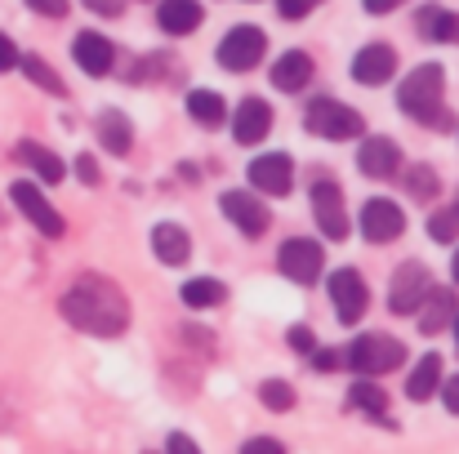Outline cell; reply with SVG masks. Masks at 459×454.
Wrapping results in <instances>:
<instances>
[{"label": "cell", "instance_id": "484cf974", "mask_svg": "<svg viewBox=\"0 0 459 454\" xmlns=\"http://www.w3.org/2000/svg\"><path fill=\"white\" fill-rule=\"evenodd\" d=\"M18 160H22V165H31L40 183H63V178H67V165H63V156L45 151L40 143H22V148H18Z\"/></svg>", "mask_w": 459, "mask_h": 454}, {"label": "cell", "instance_id": "ac0fdd59", "mask_svg": "<svg viewBox=\"0 0 459 454\" xmlns=\"http://www.w3.org/2000/svg\"><path fill=\"white\" fill-rule=\"evenodd\" d=\"M201 18H205L201 0H160L156 4V22L165 36H192L201 27Z\"/></svg>", "mask_w": 459, "mask_h": 454}, {"label": "cell", "instance_id": "74e56055", "mask_svg": "<svg viewBox=\"0 0 459 454\" xmlns=\"http://www.w3.org/2000/svg\"><path fill=\"white\" fill-rule=\"evenodd\" d=\"M18 58H22V54H18V49H13V40L0 31V72H13V67H18Z\"/></svg>", "mask_w": 459, "mask_h": 454}, {"label": "cell", "instance_id": "cb8c5ba5", "mask_svg": "<svg viewBox=\"0 0 459 454\" xmlns=\"http://www.w3.org/2000/svg\"><path fill=\"white\" fill-rule=\"evenodd\" d=\"M437 388H442V356L429 352V356H420V365L411 370V379H406V397H411V401H429Z\"/></svg>", "mask_w": 459, "mask_h": 454}, {"label": "cell", "instance_id": "5bb4252c", "mask_svg": "<svg viewBox=\"0 0 459 454\" xmlns=\"http://www.w3.org/2000/svg\"><path fill=\"white\" fill-rule=\"evenodd\" d=\"M219 205H223L228 223L241 227V236H264L268 232V210H264L259 196H250V192H223Z\"/></svg>", "mask_w": 459, "mask_h": 454}, {"label": "cell", "instance_id": "e0dca14e", "mask_svg": "<svg viewBox=\"0 0 459 454\" xmlns=\"http://www.w3.org/2000/svg\"><path fill=\"white\" fill-rule=\"evenodd\" d=\"M72 58H76L81 72H90V76H108L112 63H117V49H112L108 36H99V31H81V36L72 40Z\"/></svg>", "mask_w": 459, "mask_h": 454}, {"label": "cell", "instance_id": "d4e9b609", "mask_svg": "<svg viewBox=\"0 0 459 454\" xmlns=\"http://www.w3.org/2000/svg\"><path fill=\"white\" fill-rule=\"evenodd\" d=\"M420 36H424V40H437V45H451V40H459V13H451V9H437V4L420 9Z\"/></svg>", "mask_w": 459, "mask_h": 454}, {"label": "cell", "instance_id": "2e32d148", "mask_svg": "<svg viewBox=\"0 0 459 454\" xmlns=\"http://www.w3.org/2000/svg\"><path fill=\"white\" fill-rule=\"evenodd\" d=\"M357 169H361L366 178H393V174L402 169V148H397L393 139L375 134V139H366V143L357 148Z\"/></svg>", "mask_w": 459, "mask_h": 454}, {"label": "cell", "instance_id": "ba28073f", "mask_svg": "<svg viewBox=\"0 0 459 454\" xmlns=\"http://www.w3.org/2000/svg\"><path fill=\"white\" fill-rule=\"evenodd\" d=\"M277 268H281V277H290L295 286H312V281L321 277V268H325V250H321L316 241H307V236H290V241L281 245V254H277Z\"/></svg>", "mask_w": 459, "mask_h": 454}, {"label": "cell", "instance_id": "836d02e7", "mask_svg": "<svg viewBox=\"0 0 459 454\" xmlns=\"http://www.w3.org/2000/svg\"><path fill=\"white\" fill-rule=\"evenodd\" d=\"M241 454H286V446L273 441V437H250V441L241 446Z\"/></svg>", "mask_w": 459, "mask_h": 454}, {"label": "cell", "instance_id": "7bdbcfd3", "mask_svg": "<svg viewBox=\"0 0 459 454\" xmlns=\"http://www.w3.org/2000/svg\"><path fill=\"white\" fill-rule=\"evenodd\" d=\"M397 4H406V0H366V13H393Z\"/></svg>", "mask_w": 459, "mask_h": 454}, {"label": "cell", "instance_id": "e575fe53", "mask_svg": "<svg viewBox=\"0 0 459 454\" xmlns=\"http://www.w3.org/2000/svg\"><path fill=\"white\" fill-rule=\"evenodd\" d=\"M286 338H290V347H295V352H307V356L316 352V338H312V330H307V325H295Z\"/></svg>", "mask_w": 459, "mask_h": 454}, {"label": "cell", "instance_id": "4316f807", "mask_svg": "<svg viewBox=\"0 0 459 454\" xmlns=\"http://www.w3.org/2000/svg\"><path fill=\"white\" fill-rule=\"evenodd\" d=\"M18 67L27 72V81L31 85H40L45 94H54V99H67V85H63V76H54V67L40 58V54H22L18 58Z\"/></svg>", "mask_w": 459, "mask_h": 454}, {"label": "cell", "instance_id": "ee69618b", "mask_svg": "<svg viewBox=\"0 0 459 454\" xmlns=\"http://www.w3.org/2000/svg\"><path fill=\"white\" fill-rule=\"evenodd\" d=\"M451 277H455V286H459V250H455V259H451Z\"/></svg>", "mask_w": 459, "mask_h": 454}, {"label": "cell", "instance_id": "8d00e7d4", "mask_svg": "<svg viewBox=\"0 0 459 454\" xmlns=\"http://www.w3.org/2000/svg\"><path fill=\"white\" fill-rule=\"evenodd\" d=\"M165 454H201V450H196V441H192L187 433H169V441H165Z\"/></svg>", "mask_w": 459, "mask_h": 454}, {"label": "cell", "instance_id": "7a4b0ae2", "mask_svg": "<svg viewBox=\"0 0 459 454\" xmlns=\"http://www.w3.org/2000/svg\"><path fill=\"white\" fill-rule=\"evenodd\" d=\"M397 107L420 121V125H433V130H451V112H446V72L437 63H424L415 67L402 90H397Z\"/></svg>", "mask_w": 459, "mask_h": 454}, {"label": "cell", "instance_id": "30bf717a", "mask_svg": "<svg viewBox=\"0 0 459 454\" xmlns=\"http://www.w3.org/2000/svg\"><path fill=\"white\" fill-rule=\"evenodd\" d=\"M429 290H433L429 268H424V263H402L397 277H393V290H388V307H393L397 316H415L420 303L429 299Z\"/></svg>", "mask_w": 459, "mask_h": 454}, {"label": "cell", "instance_id": "9c48e42d", "mask_svg": "<svg viewBox=\"0 0 459 454\" xmlns=\"http://www.w3.org/2000/svg\"><path fill=\"white\" fill-rule=\"evenodd\" d=\"M246 178H250L255 192H264V196H290V187H295V160H290L286 151H264V156L250 160Z\"/></svg>", "mask_w": 459, "mask_h": 454}, {"label": "cell", "instance_id": "277c9868", "mask_svg": "<svg viewBox=\"0 0 459 454\" xmlns=\"http://www.w3.org/2000/svg\"><path fill=\"white\" fill-rule=\"evenodd\" d=\"M402 361H406V347H402L393 334H361V338L343 352V365L357 370V374H366V379L388 374V370H397Z\"/></svg>", "mask_w": 459, "mask_h": 454}, {"label": "cell", "instance_id": "603a6c76", "mask_svg": "<svg viewBox=\"0 0 459 454\" xmlns=\"http://www.w3.org/2000/svg\"><path fill=\"white\" fill-rule=\"evenodd\" d=\"M187 116H192L196 125H205V130H219V125L228 121V103H223V94H214V90H192V94H187Z\"/></svg>", "mask_w": 459, "mask_h": 454}, {"label": "cell", "instance_id": "b9f144b4", "mask_svg": "<svg viewBox=\"0 0 459 454\" xmlns=\"http://www.w3.org/2000/svg\"><path fill=\"white\" fill-rule=\"evenodd\" d=\"M442 401H446V410H451V415H459V374H455V379H446Z\"/></svg>", "mask_w": 459, "mask_h": 454}, {"label": "cell", "instance_id": "d6a6232c", "mask_svg": "<svg viewBox=\"0 0 459 454\" xmlns=\"http://www.w3.org/2000/svg\"><path fill=\"white\" fill-rule=\"evenodd\" d=\"M316 4H321V0H277V13L295 22V18H307V13H312Z\"/></svg>", "mask_w": 459, "mask_h": 454}, {"label": "cell", "instance_id": "8fae6325", "mask_svg": "<svg viewBox=\"0 0 459 454\" xmlns=\"http://www.w3.org/2000/svg\"><path fill=\"white\" fill-rule=\"evenodd\" d=\"M330 303H334V312H339L343 325H352V321L366 316L370 290H366V281H361L357 268H339V272H330Z\"/></svg>", "mask_w": 459, "mask_h": 454}, {"label": "cell", "instance_id": "f6af8a7d", "mask_svg": "<svg viewBox=\"0 0 459 454\" xmlns=\"http://www.w3.org/2000/svg\"><path fill=\"white\" fill-rule=\"evenodd\" d=\"M455 343H459V312H455Z\"/></svg>", "mask_w": 459, "mask_h": 454}, {"label": "cell", "instance_id": "1f68e13d", "mask_svg": "<svg viewBox=\"0 0 459 454\" xmlns=\"http://www.w3.org/2000/svg\"><path fill=\"white\" fill-rule=\"evenodd\" d=\"M259 401H264L268 410H290V406H295V388H290L286 379H268V383L259 388Z\"/></svg>", "mask_w": 459, "mask_h": 454}, {"label": "cell", "instance_id": "6da1fadb", "mask_svg": "<svg viewBox=\"0 0 459 454\" xmlns=\"http://www.w3.org/2000/svg\"><path fill=\"white\" fill-rule=\"evenodd\" d=\"M63 316L85 334L117 338L130 325V303L121 295V286L108 277H76L63 295Z\"/></svg>", "mask_w": 459, "mask_h": 454}, {"label": "cell", "instance_id": "60d3db41", "mask_svg": "<svg viewBox=\"0 0 459 454\" xmlns=\"http://www.w3.org/2000/svg\"><path fill=\"white\" fill-rule=\"evenodd\" d=\"M94 13H103V18H117L121 9H126V0H85Z\"/></svg>", "mask_w": 459, "mask_h": 454}, {"label": "cell", "instance_id": "52a82bcc", "mask_svg": "<svg viewBox=\"0 0 459 454\" xmlns=\"http://www.w3.org/2000/svg\"><path fill=\"white\" fill-rule=\"evenodd\" d=\"M264 49H268V36H264L255 22H246V27H232V31L219 40V63H223L228 72H250V67L264 58Z\"/></svg>", "mask_w": 459, "mask_h": 454}, {"label": "cell", "instance_id": "f35d334b", "mask_svg": "<svg viewBox=\"0 0 459 454\" xmlns=\"http://www.w3.org/2000/svg\"><path fill=\"white\" fill-rule=\"evenodd\" d=\"M27 9H36L45 18H63L67 13V0H27Z\"/></svg>", "mask_w": 459, "mask_h": 454}, {"label": "cell", "instance_id": "8992f818", "mask_svg": "<svg viewBox=\"0 0 459 454\" xmlns=\"http://www.w3.org/2000/svg\"><path fill=\"white\" fill-rule=\"evenodd\" d=\"M312 214L325 241H343L348 236V210H343V192L334 178H312Z\"/></svg>", "mask_w": 459, "mask_h": 454}, {"label": "cell", "instance_id": "f1b7e54d", "mask_svg": "<svg viewBox=\"0 0 459 454\" xmlns=\"http://www.w3.org/2000/svg\"><path fill=\"white\" fill-rule=\"evenodd\" d=\"M228 299V290H223V281H214V277H192L187 286H183V303L187 307H219V303Z\"/></svg>", "mask_w": 459, "mask_h": 454}, {"label": "cell", "instance_id": "83f0119b", "mask_svg": "<svg viewBox=\"0 0 459 454\" xmlns=\"http://www.w3.org/2000/svg\"><path fill=\"white\" fill-rule=\"evenodd\" d=\"M348 406L361 410V415H370V419H379V424H388V397L375 383H352L348 388Z\"/></svg>", "mask_w": 459, "mask_h": 454}, {"label": "cell", "instance_id": "9a60e30c", "mask_svg": "<svg viewBox=\"0 0 459 454\" xmlns=\"http://www.w3.org/2000/svg\"><path fill=\"white\" fill-rule=\"evenodd\" d=\"M268 130H273V107L264 99H241V107L232 112V139L241 148H255L268 139Z\"/></svg>", "mask_w": 459, "mask_h": 454}, {"label": "cell", "instance_id": "f546056e", "mask_svg": "<svg viewBox=\"0 0 459 454\" xmlns=\"http://www.w3.org/2000/svg\"><path fill=\"white\" fill-rule=\"evenodd\" d=\"M402 183H406V192H411L415 201H433V196H437V187H442V183H437V169H433V165H411Z\"/></svg>", "mask_w": 459, "mask_h": 454}, {"label": "cell", "instance_id": "7c38bea8", "mask_svg": "<svg viewBox=\"0 0 459 454\" xmlns=\"http://www.w3.org/2000/svg\"><path fill=\"white\" fill-rule=\"evenodd\" d=\"M402 232H406V214H402V205H397V201L375 196V201H366V205H361V236H366L370 245L397 241Z\"/></svg>", "mask_w": 459, "mask_h": 454}, {"label": "cell", "instance_id": "d590c367", "mask_svg": "<svg viewBox=\"0 0 459 454\" xmlns=\"http://www.w3.org/2000/svg\"><path fill=\"white\" fill-rule=\"evenodd\" d=\"M76 174H81V183H90V187L103 178V174H99V160H94L90 151H85V156H76Z\"/></svg>", "mask_w": 459, "mask_h": 454}, {"label": "cell", "instance_id": "4dcf8cb0", "mask_svg": "<svg viewBox=\"0 0 459 454\" xmlns=\"http://www.w3.org/2000/svg\"><path fill=\"white\" fill-rule=\"evenodd\" d=\"M429 236L433 241H442V245H451L459 236V205H446V210H437L433 218H429Z\"/></svg>", "mask_w": 459, "mask_h": 454}, {"label": "cell", "instance_id": "44dd1931", "mask_svg": "<svg viewBox=\"0 0 459 454\" xmlns=\"http://www.w3.org/2000/svg\"><path fill=\"white\" fill-rule=\"evenodd\" d=\"M307 81H312V58H307L304 49H290V54H281L273 63V85L281 94H299Z\"/></svg>", "mask_w": 459, "mask_h": 454}, {"label": "cell", "instance_id": "ab89813d", "mask_svg": "<svg viewBox=\"0 0 459 454\" xmlns=\"http://www.w3.org/2000/svg\"><path fill=\"white\" fill-rule=\"evenodd\" d=\"M312 365L316 370H339L343 365V352H312Z\"/></svg>", "mask_w": 459, "mask_h": 454}, {"label": "cell", "instance_id": "7402d4cb", "mask_svg": "<svg viewBox=\"0 0 459 454\" xmlns=\"http://www.w3.org/2000/svg\"><path fill=\"white\" fill-rule=\"evenodd\" d=\"M94 134H99V143H103V148L112 151V156H130V143H134V130H130L126 112H117V107L99 112V121H94Z\"/></svg>", "mask_w": 459, "mask_h": 454}, {"label": "cell", "instance_id": "4fadbf2b", "mask_svg": "<svg viewBox=\"0 0 459 454\" xmlns=\"http://www.w3.org/2000/svg\"><path fill=\"white\" fill-rule=\"evenodd\" d=\"M393 72H397V49H393V45H366V49H357V58H352V81L366 85V90L388 85Z\"/></svg>", "mask_w": 459, "mask_h": 454}, {"label": "cell", "instance_id": "3957f363", "mask_svg": "<svg viewBox=\"0 0 459 454\" xmlns=\"http://www.w3.org/2000/svg\"><path fill=\"white\" fill-rule=\"evenodd\" d=\"M304 130L316 139H330V143H348L366 130V121L352 107H343L339 99H312L304 112Z\"/></svg>", "mask_w": 459, "mask_h": 454}, {"label": "cell", "instance_id": "5b68a950", "mask_svg": "<svg viewBox=\"0 0 459 454\" xmlns=\"http://www.w3.org/2000/svg\"><path fill=\"white\" fill-rule=\"evenodd\" d=\"M9 201L18 205V214L40 232V236H49V241H58L63 232H67V223H63V214L45 201V192L36 187V183H27V178H18L13 187H9Z\"/></svg>", "mask_w": 459, "mask_h": 454}, {"label": "cell", "instance_id": "ffe728a7", "mask_svg": "<svg viewBox=\"0 0 459 454\" xmlns=\"http://www.w3.org/2000/svg\"><path fill=\"white\" fill-rule=\"evenodd\" d=\"M455 312H459L455 295H451L446 286H433V290H429V299L420 303V312H415V316H420V330H424V334H442V330L455 321Z\"/></svg>", "mask_w": 459, "mask_h": 454}, {"label": "cell", "instance_id": "d6986e66", "mask_svg": "<svg viewBox=\"0 0 459 454\" xmlns=\"http://www.w3.org/2000/svg\"><path fill=\"white\" fill-rule=\"evenodd\" d=\"M152 250L165 268H183L192 259V236L178 223H156L152 227Z\"/></svg>", "mask_w": 459, "mask_h": 454}]
</instances>
